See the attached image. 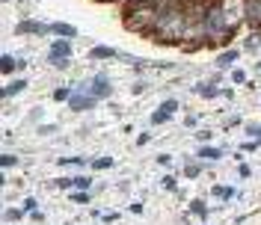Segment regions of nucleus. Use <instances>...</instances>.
I'll use <instances>...</instances> for the list:
<instances>
[{"label": "nucleus", "instance_id": "31", "mask_svg": "<svg viewBox=\"0 0 261 225\" xmlns=\"http://www.w3.org/2000/svg\"><path fill=\"white\" fill-rule=\"evenodd\" d=\"M24 211H30V214H33V211H36V199H27V202H24Z\"/></svg>", "mask_w": 261, "mask_h": 225}, {"label": "nucleus", "instance_id": "17", "mask_svg": "<svg viewBox=\"0 0 261 225\" xmlns=\"http://www.w3.org/2000/svg\"><path fill=\"white\" fill-rule=\"evenodd\" d=\"M169 116L172 113H166V110H155L152 113V125H163V122H169Z\"/></svg>", "mask_w": 261, "mask_h": 225}, {"label": "nucleus", "instance_id": "2", "mask_svg": "<svg viewBox=\"0 0 261 225\" xmlns=\"http://www.w3.org/2000/svg\"><path fill=\"white\" fill-rule=\"evenodd\" d=\"M175 0H125L122 15H125V27L134 33H146L152 36L160 15L172 6Z\"/></svg>", "mask_w": 261, "mask_h": 225}, {"label": "nucleus", "instance_id": "14", "mask_svg": "<svg viewBox=\"0 0 261 225\" xmlns=\"http://www.w3.org/2000/svg\"><path fill=\"white\" fill-rule=\"evenodd\" d=\"M21 65H24V59H15V56H9V53H6V56H3V62H0L3 74H9L12 68H21Z\"/></svg>", "mask_w": 261, "mask_h": 225}, {"label": "nucleus", "instance_id": "20", "mask_svg": "<svg viewBox=\"0 0 261 225\" xmlns=\"http://www.w3.org/2000/svg\"><path fill=\"white\" fill-rule=\"evenodd\" d=\"M71 95H74V92H71L68 86H62V89L53 92V101H71Z\"/></svg>", "mask_w": 261, "mask_h": 225}, {"label": "nucleus", "instance_id": "3", "mask_svg": "<svg viewBox=\"0 0 261 225\" xmlns=\"http://www.w3.org/2000/svg\"><path fill=\"white\" fill-rule=\"evenodd\" d=\"M187 24H190V18H187V9H184V0H175L163 15H160V21H157V27H155V33H152V39H160V42H184V33H187Z\"/></svg>", "mask_w": 261, "mask_h": 225}, {"label": "nucleus", "instance_id": "30", "mask_svg": "<svg viewBox=\"0 0 261 225\" xmlns=\"http://www.w3.org/2000/svg\"><path fill=\"white\" fill-rule=\"evenodd\" d=\"M232 80H235V83H244V80H247V74H244V71H232Z\"/></svg>", "mask_w": 261, "mask_h": 225}, {"label": "nucleus", "instance_id": "13", "mask_svg": "<svg viewBox=\"0 0 261 225\" xmlns=\"http://www.w3.org/2000/svg\"><path fill=\"white\" fill-rule=\"evenodd\" d=\"M24 89H27V80H15V83L3 86V98H12V95H18V92H24Z\"/></svg>", "mask_w": 261, "mask_h": 225}, {"label": "nucleus", "instance_id": "19", "mask_svg": "<svg viewBox=\"0 0 261 225\" xmlns=\"http://www.w3.org/2000/svg\"><path fill=\"white\" fill-rule=\"evenodd\" d=\"M3 220H6V223H18V220H24V211H18V208H9V211L3 214Z\"/></svg>", "mask_w": 261, "mask_h": 225}, {"label": "nucleus", "instance_id": "26", "mask_svg": "<svg viewBox=\"0 0 261 225\" xmlns=\"http://www.w3.org/2000/svg\"><path fill=\"white\" fill-rule=\"evenodd\" d=\"M247 134H250V139H261V125H250Z\"/></svg>", "mask_w": 261, "mask_h": 225}, {"label": "nucleus", "instance_id": "21", "mask_svg": "<svg viewBox=\"0 0 261 225\" xmlns=\"http://www.w3.org/2000/svg\"><path fill=\"white\" fill-rule=\"evenodd\" d=\"M71 202H74V205H86V202H89V190H77V193H71Z\"/></svg>", "mask_w": 261, "mask_h": 225}, {"label": "nucleus", "instance_id": "6", "mask_svg": "<svg viewBox=\"0 0 261 225\" xmlns=\"http://www.w3.org/2000/svg\"><path fill=\"white\" fill-rule=\"evenodd\" d=\"M95 95H89V92H74L71 95V101H68V107L71 110H77V113H83V110H89V107H95Z\"/></svg>", "mask_w": 261, "mask_h": 225}, {"label": "nucleus", "instance_id": "29", "mask_svg": "<svg viewBox=\"0 0 261 225\" xmlns=\"http://www.w3.org/2000/svg\"><path fill=\"white\" fill-rule=\"evenodd\" d=\"M56 187H59V190H68V187H74V181H68V178H59V181H56Z\"/></svg>", "mask_w": 261, "mask_h": 225}, {"label": "nucleus", "instance_id": "22", "mask_svg": "<svg viewBox=\"0 0 261 225\" xmlns=\"http://www.w3.org/2000/svg\"><path fill=\"white\" fill-rule=\"evenodd\" d=\"M113 166V157H98V160H92V169H110Z\"/></svg>", "mask_w": 261, "mask_h": 225}, {"label": "nucleus", "instance_id": "9", "mask_svg": "<svg viewBox=\"0 0 261 225\" xmlns=\"http://www.w3.org/2000/svg\"><path fill=\"white\" fill-rule=\"evenodd\" d=\"M51 33H56L59 39H74V36H77V30H74L71 24H62V21H56V24H51Z\"/></svg>", "mask_w": 261, "mask_h": 225}, {"label": "nucleus", "instance_id": "27", "mask_svg": "<svg viewBox=\"0 0 261 225\" xmlns=\"http://www.w3.org/2000/svg\"><path fill=\"white\" fill-rule=\"evenodd\" d=\"M0 163H3V169H9V166H15V163H18V157H12V154H3V157H0Z\"/></svg>", "mask_w": 261, "mask_h": 225}, {"label": "nucleus", "instance_id": "5", "mask_svg": "<svg viewBox=\"0 0 261 225\" xmlns=\"http://www.w3.org/2000/svg\"><path fill=\"white\" fill-rule=\"evenodd\" d=\"M51 62H59V59H71V45H68V39H56L53 45H51Z\"/></svg>", "mask_w": 261, "mask_h": 225}, {"label": "nucleus", "instance_id": "12", "mask_svg": "<svg viewBox=\"0 0 261 225\" xmlns=\"http://www.w3.org/2000/svg\"><path fill=\"white\" fill-rule=\"evenodd\" d=\"M235 59H238V50L232 47V50H223V53L217 56V65H220V68H229V65H232Z\"/></svg>", "mask_w": 261, "mask_h": 225}, {"label": "nucleus", "instance_id": "18", "mask_svg": "<svg viewBox=\"0 0 261 225\" xmlns=\"http://www.w3.org/2000/svg\"><path fill=\"white\" fill-rule=\"evenodd\" d=\"M190 211H193V214H196V217H202V220H205V217H208V205H205V202H199V199H196V202H193V205H190Z\"/></svg>", "mask_w": 261, "mask_h": 225}, {"label": "nucleus", "instance_id": "16", "mask_svg": "<svg viewBox=\"0 0 261 225\" xmlns=\"http://www.w3.org/2000/svg\"><path fill=\"white\" fill-rule=\"evenodd\" d=\"M211 193H214V196H220V199H226V202H229V199H235V187H214Z\"/></svg>", "mask_w": 261, "mask_h": 225}, {"label": "nucleus", "instance_id": "7", "mask_svg": "<svg viewBox=\"0 0 261 225\" xmlns=\"http://www.w3.org/2000/svg\"><path fill=\"white\" fill-rule=\"evenodd\" d=\"M89 95H95V98H107V95H110V80H107L104 74H98V77L89 83Z\"/></svg>", "mask_w": 261, "mask_h": 225}, {"label": "nucleus", "instance_id": "24", "mask_svg": "<svg viewBox=\"0 0 261 225\" xmlns=\"http://www.w3.org/2000/svg\"><path fill=\"white\" fill-rule=\"evenodd\" d=\"M74 187H77V190H89V187H92V178L80 175V178H74Z\"/></svg>", "mask_w": 261, "mask_h": 225}, {"label": "nucleus", "instance_id": "23", "mask_svg": "<svg viewBox=\"0 0 261 225\" xmlns=\"http://www.w3.org/2000/svg\"><path fill=\"white\" fill-rule=\"evenodd\" d=\"M77 163H86V157H59V166H77Z\"/></svg>", "mask_w": 261, "mask_h": 225}, {"label": "nucleus", "instance_id": "28", "mask_svg": "<svg viewBox=\"0 0 261 225\" xmlns=\"http://www.w3.org/2000/svg\"><path fill=\"white\" fill-rule=\"evenodd\" d=\"M261 142L259 139H250V142H244V145H241V148H244V151H256V148H259Z\"/></svg>", "mask_w": 261, "mask_h": 225}, {"label": "nucleus", "instance_id": "8", "mask_svg": "<svg viewBox=\"0 0 261 225\" xmlns=\"http://www.w3.org/2000/svg\"><path fill=\"white\" fill-rule=\"evenodd\" d=\"M247 21L261 30V0H247Z\"/></svg>", "mask_w": 261, "mask_h": 225}, {"label": "nucleus", "instance_id": "15", "mask_svg": "<svg viewBox=\"0 0 261 225\" xmlns=\"http://www.w3.org/2000/svg\"><path fill=\"white\" fill-rule=\"evenodd\" d=\"M196 92H199V95H205V98H214V95H217V86H214V83H199V86H196Z\"/></svg>", "mask_w": 261, "mask_h": 225}, {"label": "nucleus", "instance_id": "10", "mask_svg": "<svg viewBox=\"0 0 261 225\" xmlns=\"http://www.w3.org/2000/svg\"><path fill=\"white\" fill-rule=\"evenodd\" d=\"M89 56H92V59H113V56H116V47H110V45H95V47L89 50Z\"/></svg>", "mask_w": 261, "mask_h": 225}, {"label": "nucleus", "instance_id": "25", "mask_svg": "<svg viewBox=\"0 0 261 225\" xmlns=\"http://www.w3.org/2000/svg\"><path fill=\"white\" fill-rule=\"evenodd\" d=\"M160 110H166V113H175V110H178V101H175V98H169V101H163V104H160Z\"/></svg>", "mask_w": 261, "mask_h": 225}, {"label": "nucleus", "instance_id": "1", "mask_svg": "<svg viewBox=\"0 0 261 225\" xmlns=\"http://www.w3.org/2000/svg\"><path fill=\"white\" fill-rule=\"evenodd\" d=\"M244 21H247V0H211L202 24L208 42H226Z\"/></svg>", "mask_w": 261, "mask_h": 225}, {"label": "nucleus", "instance_id": "4", "mask_svg": "<svg viewBox=\"0 0 261 225\" xmlns=\"http://www.w3.org/2000/svg\"><path fill=\"white\" fill-rule=\"evenodd\" d=\"M27 33H33V36H45V33H51V24H39V21H21V24L15 27V36H27Z\"/></svg>", "mask_w": 261, "mask_h": 225}, {"label": "nucleus", "instance_id": "11", "mask_svg": "<svg viewBox=\"0 0 261 225\" xmlns=\"http://www.w3.org/2000/svg\"><path fill=\"white\" fill-rule=\"evenodd\" d=\"M220 157H223V151H220V148H214V145H202V148H199V160L214 163V160H220Z\"/></svg>", "mask_w": 261, "mask_h": 225}]
</instances>
